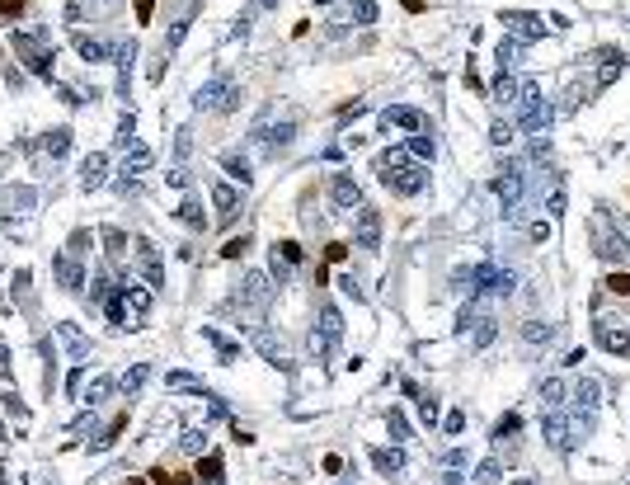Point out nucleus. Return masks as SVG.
Returning a JSON list of instances; mask_svg holds the SVG:
<instances>
[{
    "label": "nucleus",
    "mask_w": 630,
    "mask_h": 485,
    "mask_svg": "<svg viewBox=\"0 0 630 485\" xmlns=\"http://www.w3.org/2000/svg\"><path fill=\"white\" fill-rule=\"evenodd\" d=\"M146 373H151V368H132L128 377H123V391H141V382H146Z\"/></svg>",
    "instance_id": "58836bf2"
},
{
    "label": "nucleus",
    "mask_w": 630,
    "mask_h": 485,
    "mask_svg": "<svg viewBox=\"0 0 630 485\" xmlns=\"http://www.w3.org/2000/svg\"><path fill=\"white\" fill-rule=\"evenodd\" d=\"M259 5H263V10H273V5H278V0H259Z\"/></svg>",
    "instance_id": "603ef678"
},
{
    "label": "nucleus",
    "mask_w": 630,
    "mask_h": 485,
    "mask_svg": "<svg viewBox=\"0 0 630 485\" xmlns=\"http://www.w3.org/2000/svg\"><path fill=\"white\" fill-rule=\"evenodd\" d=\"M339 335H343V316L334 306H325V311H320V330L311 335V353L315 358H329L334 344H339Z\"/></svg>",
    "instance_id": "f03ea898"
},
{
    "label": "nucleus",
    "mask_w": 630,
    "mask_h": 485,
    "mask_svg": "<svg viewBox=\"0 0 630 485\" xmlns=\"http://www.w3.org/2000/svg\"><path fill=\"white\" fill-rule=\"evenodd\" d=\"M151 170V146H141V141H128V165H123V179H136V175H146Z\"/></svg>",
    "instance_id": "2eb2a0df"
},
{
    "label": "nucleus",
    "mask_w": 630,
    "mask_h": 485,
    "mask_svg": "<svg viewBox=\"0 0 630 485\" xmlns=\"http://www.w3.org/2000/svg\"><path fill=\"white\" fill-rule=\"evenodd\" d=\"M494 99H518V85H513V76H499V81H494Z\"/></svg>",
    "instance_id": "f704fd0d"
},
{
    "label": "nucleus",
    "mask_w": 630,
    "mask_h": 485,
    "mask_svg": "<svg viewBox=\"0 0 630 485\" xmlns=\"http://www.w3.org/2000/svg\"><path fill=\"white\" fill-rule=\"evenodd\" d=\"M494 193L503 203V217H518V203H522V170L518 165H503V175L494 179Z\"/></svg>",
    "instance_id": "20e7f679"
},
{
    "label": "nucleus",
    "mask_w": 630,
    "mask_h": 485,
    "mask_svg": "<svg viewBox=\"0 0 630 485\" xmlns=\"http://www.w3.org/2000/svg\"><path fill=\"white\" fill-rule=\"evenodd\" d=\"M602 57H607V61H602V71H598V85H611L616 76H621L626 61H621V52H602Z\"/></svg>",
    "instance_id": "b1692460"
},
{
    "label": "nucleus",
    "mask_w": 630,
    "mask_h": 485,
    "mask_svg": "<svg viewBox=\"0 0 630 485\" xmlns=\"http://www.w3.org/2000/svg\"><path fill=\"white\" fill-rule=\"evenodd\" d=\"M226 170H231V175H236L240 184H250V165L240 161V156H231V161H226Z\"/></svg>",
    "instance_id": "79ce46f5"
},
{
    "label": "nucleus",
    "mask_w": 630,
    "mask_h": 485,
    "mask_svg": "<svg viewBox=\"0 0 630 485\" xmlns=\"http://www.w3.org/2000/svg\"><path fill=\"white\" fill-rule=\"evenodd\" d=\"M14 52L24 57L28 71H38V76H52V52L33 38V33H14Z\"/></svg>",
    "instance_id": "7ed1b4c3"
},
{
    "label": "nucleus",
    "mask_w": 630,
    "mask_h": 485,
    "mask_svg": "<svg viewBox=\"0 0 630 485\" xmlns=\"http://www.w3.org/2000/svg\"><path fill=\"white\" fill-rule=\"evenodd\" d=\"M419 410H423V419H428V424L438 419V401H433V396H419Z\"/></svg>",
    "instance_id": "c03bdc74"
},
{
    "label": "nucleus",
    "mask_w": 630,
    "mask_h": 485,
    "mask_svg": "<svg viewBox=\"0 0 630 485\" xmlns=\"http://www.w3.org/2000/svg\"><path fill=\"white\" fill-rule=\"evenodd\" d=\"M522 335L531 339V344H546V339H551V325H536V321H531V325L522 330Z\"/></svg>",
    "instance_id": "ea45409f"
},
{
    "label": "nucleus",
    "mask_w": 630,
    "mask_h": 485,
    "mask_svg": "<svg viewBox=\"0 0 630 485\" xmlns=\"http://www.w3.org/2000/svg\"><path fill=\"white\" fill-rule=\"evenodd\" d=\"M386 429H391L395 443H400V438H409V424H405V415H400V410H391V415H386Z\"/></svg>",
    "instance_id": "cd10ccee"
},
{
    "label": "nucleus",
    "mask_w": 630,
    "mask_h": 485,
    "mask_svg": "<svg viewBox=\"0 0 630 485\" xmlns=\"http://www.w3.org/2000/svg\"><path fill=\"white\" fill-rule=\"evenodd\" d=\"M598 339H602V349H607V353H616V358H630V330H626V325L598 321Z\"/></svg>",
    "instance_id": "0eeeda50"
},
{
    "label": "nucleus",
    "mask_w": 630,
    "mask_h": 485,
    "mask_svg": "<svg viewBox=\"0 0 630 485\" xmlns=\"http://www.w3.org/2000/svg\"><path fill=\"white\" fill-rule=\"evenodd\" d=\"M104 241H108V255H113V259H123V255H128V236H123V231H113V226H108Z\"/></svg>",
    "instance_id": "bb28decb"
},
{
    "label": "nucleus",
    "mask_w": 630,
    "mask_h": 485,
    "mask_svg": "<svg viewBox=\"0 0 630 485\" xmlns=\"http://www.w3.org/2000/svg\"><path fill=\"white\" fill-rule=\"evenodd\" d=\"M136 245V264H141V273H146V288H160L165 283V273H160V255L151 241H132Z\"/></svg>",
    "instance_id": "9d476101"
},
{
    "label": "nucleus",
    "mask_w": 630,
    "mask_h": 485,
    "mask_svg": "<svg viewBox=\"0 0 630 485\" xmlns=\"http://www.w3.org/2000/svg\"><path fill=\"white\" fill-rule=\"evenodd\" d=\"M278 250H283V259H287V264H301V245H296V241H283Z\"/></svg>",
    "instance_id": "37998d69"
},
{
    "label": "nucleus",
    "mask_w": 630,
    "mask_h": 485,
    "mask_svg": "<svg viewBox=\"0 0 630 485\" xmlns=\"http://www.w3.org/2000/svg\"><path fill=\"white\" fill-rule=\"evenodd\" d=\"M541 396H546V405H560V401H565V382L551 377L546 386H541Z\"/></svg>",
    "instance_id": "473e14b6"
},
{
    "label": "nucleus",
    "mask_w": 630,
    "mask_h": 485,
    "mask_svg": "<svg viewBox=\"0 0 630 485\" xmlns=\"http://www.w3.org/2000/svg\"><path fill=\"white\" fill-rule=\"evenodd\" d=\"M471 278H480V283H475V293H508V288H513V273H508V269H489V264H485V269H475Z\"/></svg>",
    "instance_id": "9b49d317"
},
{
    "label": "nucleus",
    "mask_w": 630,
    "mask_h": 485,
    "mask_svg": "<svg viewBox=\"0 0 630 485\" xmlns=\"http://www.w3.org/2000/svg\"><path fill=\"white\" fill-rule=\"evenodd\" d=\"M179 221H188L193 231H203V226H207V217H203V208H198V203H184V208H179Z\"/></svg>",
    "instance_id": "a878e982"
},
{
    "label": "nucleus",
    "mask_w": 630,
    "mask_h": 485,
    "mask_svg": "<svg viewBox=\"0 0 630 485\" xmlns=\"http://www.w3.org/2000/svg\"><path fill=\"white\" fill-rule=\"evenodd\" d=\"M372 462H376V471H386V476H395V471L405 466V457H400V453H386V448H376Z\"/></svg>",
    "instance_id": "5701e85b"
},
{
    "label": "nucleus",
    "mask_w": 630,
    "mask_h": 485,
    "mask_svg": "<svg viewBox=\"0 0 630 485\" xmlns=\"http://www.w3.org/2000/svg\"><path fill=\"white\" fill-rule=\"evenodd\" d=\"M108 391H113V382H108V377H99V382H94V386H90V391H85V396H80V401L99 405V401H104V396H108Z\"/></svg>",
    "instance_id": "c85d7f7f"
},
{
    "label": "nucleus",
    "mask_w": 630,
    "mask_h": 485,
    "mask_svg": "<svg viewBox=\"0 0 630 485\" xmlns=\"http://www.w3.org/2000/svg\"><path fill=\"white\" fill-rule=\"evenodd\" d=\"M329 193H334V208H339V212H353V208H363V189L353 184V175H334Z\"/></svg>",
    "instance_id": "6e6552de"
},
{
    "label": "nucleus",
    "mask_w": 630,
    "mask_h": 485,
    "mask_svg": "<svg viewBox=\"0 0 630 485\" xmlns=\"http://www.w3.org/2000/svg\"><path fill=\"white\" fill-rule=\"evenodd\" d=\"M198 476H203V481H221V457H207V462H198Z\"/></svg>",
    "instance_id": "c756f323"
},
{
    "label": "nucleus",
    "mask_w": 630,
    "mask_h": 485,
    "mask_svg": "<svg viewBox=\"0 0 630 485\" xmlns=\"http://www.w3.org/2000/svg\"><path fill=\"white\" fill-rule=\"evenodd\" d=\"M518 104H522V128H527V132H546V123H551V104L541 99L536 85H522V90H518Z\"/></svg>",
    "instance_id": "f257e3e1"
},
{
    "label": "nucleus",
    "mask_w": 630,
    "mask_h": 485,
    "mask_svg": "<svg viewBox=\"0 0 630 485\" xmlns=\"http://www.w3.org/2000/svg\"><path fill=\"white\" fill-rule=\"evenodd\" d=\"M57 278H61V288H71V293L85 283V273H80V259H76V255H66V250L57 255Z\"/></svg>",
    "instance_id": "4468645a"
},
{
    "label": "nucleus",
    "mask_w": 630,
    "mask_h": 485,
    "mask_svg": "<svg viewBox=\"0 0 630 485\" xmlns=\"http://www.w3.org/2000/svg\"><path fill=\"white\" fill-rule=\"evenodd\" d=\"M104 165H108V161L94 151V156L85 161V170H80V184H85V189H99V184H104Z\"/></svg>",
    "instance_id": "6ab92c4d"
},
{
    "label": "nucleus",
    "mask_w": 630,
    "mask_h": 485,
    "mask_svg": "<svg viewBox=\"0 0 630 485\" xmlns=\"http://www.w3.org/2000/svg\"><path fill=\"white\" fill-rule=\"evenodd\" d=\"M546 433H551L555 448H569V429H565V419H551V424H546Z\"/></svg>",
    "instance_id": "2f4dec72"
},
{
    "label": "nucleus",
    "mask_w": 630,
    "mask_h": 485,
    "mask_svg": "<svg viewBox=\"0 0 630 485\" xmlns=\"http://www.w3.org/2000/svg\"><path fill=\"white\" fill-rule=\"evenodd\" d=\"M236 85L226 81V76H221V81H212V85H203V95H198V104L203 108H221V113H226V108H236Z\"/></svg>",
    "instance_id": "39448f33"
},
{
    "label": "nucleus",
    "mask_w": 630,
    "mask_h": 485,
    "mask_svg": "<svg viewBox=\"0 0 630 485\" xmlns=\"http://www.w3.org/2000/svg\"><path fill=\"white\" fill-rule=\"evenodd\" d=\"M76 48L85 61H108V48L99 43V38H85V33H76Z\"/></svg>",
    "instance_id": "4be33fe9"
},
{
    "label": "nucleus",
    "mask_w": 630,
    "mask_h": 485,
    "mask_svg": "<svg viewBox=\"0 0 630 485\" xmlns=\"http://www.w3.org/2000/svg\"><path fill=\"white\" fill-rule=\"evenodd\" d=\"M494 141L508 146V141H513V128H508V123H494Z\"/></svg>",
    "instance_id": "49530a36"
},
{
    "label": "nucleus",
    "mask_w": 630,
    "mask_h": 485,
    "mask_svg": "<svg viewBox=\"0 0 630 485\" xmlns=\"http://www.w3.org/2000/svg\"><path fill=\"white\" fill-rule=\"evenodd\" d=\"M254 344L263 349V358H268V363H283V368H287V353H283V344H278L268 330H259V335H254Z\"/></svg>",
    "instance_id": "412c9836"
},
{
    "label": "nucleus",
    "mask_w": 630,
    "mask_h": 485,
    "mask_svg": "<svg viewBox=\"0 0 630 485\" xmlns=\"http://www.w3.org/2000/svg\"><path fill=\"white\" fill-rule=\"evenodd\" d=\"M433 151H438V146H433V137H428V132H419L414 141H409V156H419V161H433Z\"/></svg>",
    "instance_id": "393cba45"
},
{
    "label": "nucleus",
    "mask_w": 630,
    "mask_h": 485,
    "mask_svg": "<svg viewBox=\"0 0 630 485\" xmlns=\"http://www.w3.org/2000/svg\"><path fill=\"white\" fill-rule=\"evenodd\" d=\"M245 250H250V236H236V241H226V245H221V259H240Z\"/></svg>",
    "instance_id": "7c9ffc66"
},
{
    "label": "nucleus",
    "mask_w": 630,
    "mask_h": 485,
    "mask_svg": "<svg viewBox=\"0 0 630 485\" xmlns=\"http://www.w3.org/2000/svg\"><path fill=\"white\" fill-rule=\"evenodd\" d=\"M423 179H428V170H423V165H405V170H395L391 179H381V184H391L395 193H405V198H409V193L423 189Z\"/></svg>",
    "instance_id": "1a4fd4ad"
},
{
    "label": "nucleus",
    "mask_w": 630,
    "mask_h": 485,
    "mask_svg": "<svg viewBox=\"0 0 630 485\" xmlns=\"http://www.w3.org/2000/svg\"><path fill=\"white\" fill-rule=\"evenodd\" d=\"M343 255H348V245H339V241H334V245H329V250H325V259H329V264H339Z\"/></svg>",
    "instance_id": "de8ad7c7"
},
{
    "label": "nucleus",
    "mask_w": 630,
    "mask_h": 485,
    "mask_svg": "<svg viewBox=\"0 0 630 485\" xmlns=\"http://www.w3.org/2000/svg\"><path fill=\"white\" fill-rule=\"evenodd\" d=\"M381 123H386V128H409V132H423V128H428L419 108H386Z\"/></svg>",
    "instance_id": "ddd939ff"
},
{
    "label": "nucleus",
    "mask_w": 630,
    "mask_h": 485,
    "mask_svg": "<svg viewBox=\"0 0 630 485\" xmlns=\"http://www.w3.org/2000/svg\"><path fill=\"white\" fill-rule=\"evenodd\" d=\"M212 203H216V212H221V221H231L240 208V193L231 189V184H212Z\"/></svg>",
    "instance_id": "dca6fc26"
},
{
    "label": "nucleus",
    "mask_w": 630,
    "mask_h": 485,
    "mask_svg": "<svg viewBox=\"0 0 630 485\" xmlns=\"http://www.w3.org/2000/svg\"><path fill=\"white\" fill-rule=\"evenodd\" d=\"M151 481H156V485H193L188 476H174V471H165V466H156V471H151Z\"/></svg>",
    "instance_id": "72a5a7b5"
},
{
    "label": "nucleus",
    "mask_w": 630,
    "mask_h": 485,
    "mask_svg": "<svg viewBox=\"0 0 630 485\" xmlns=\"http://www.w3.org/2000/svg\"><path fill=\"white\" fill-rule=\"evenodd\" d=\"M607 288H611L616 297H630V273H611V278H607Z\"/></svg>",
    "instance_id": "4c0bfd02"
},
{
    "label": "nucleus",
    "mask_w": 630,
    "mask_h": 485,
    "mask_svg": "<svg viewBox=\"0 0 630 485\" xmlns=\"http://www.w3.org/2000/svg\"><path fill=\"white\" fill-rule=\"evenodd\" d=\"M57 335H61V339L71 344V353H76V358H90V339H85V335H80V330H76L71 321H61V325H57Z\"/></svg>",
    "instance_id": "a211bd4d"
},
{
    "label": "nucleus",
    "mask_w": 630,
    "mask_h": 485,
    "mask_svg": "<svg viewBox=\"0 0 630 485\" xmlns=\"http://www.w3.org/2000/svg\"><path fill=\"white\" fill-rule=\"evenodd\" d=\"M503 24L518 33V43H536V38L546 33V24H541L536 14H503Z\"/></svg>",
    "instance_id": "f8f14e48"
},
{
    "label": "nucleus",
    "mask_w": 630,
    "mask_h": 485,
    "mask_svg": "<svg viewBox=\"0 0 630 485\" xmlns=\"http://www.w3.org/2000/svg\"><path fill=\"white\" fill-rule=\"evenodd\" d=\"M513 429H518V415H503V419H499V429H494V433L503 438V433H513Z\"/></svg>",
    "instance_id": "8fccbe9b"
},
{
    "label": "nucleus",
    "mask_w": 630,
    "mask_h": 485,
    "mask_svg": "<svg viewBox=\"0 0 630 485\" xmlns=\"http://www.w3.org/2000/svg\"><path fill=\"white\" fill-rule=\"evenodd\" d=\"M188 33V14L184 19H174V28H170V43H165V48H170V52H174V48H179V38H184Z\"/></svg>",
    "instance_id": "a19ab883"
},
{
    "label": "nucleus",
    "mask_w": 630,
    "mask_h": 485,
    "mask_svg": "<svg viewBox=\"0 0 630 485\" xmlns=\"http://www.w3.org/2000/svg\"><path fill=\"white\" fill-rule=\"evenodd\" d=\"M405 165H414V156H409V151H386V156H376V175H381V179H391L395 170H405Z\"/></svg>",
    "instance_id": "f3484780"
},
{
    "label": "nucleus",
    "mask_w": 630,
    "mask_h": 485,
    "mask_svg": "<svg viewBox=\"0 0 630 485\" xmlns=\"http://www.w3.org/2000/svg\"><path fill=\"white\" fill-rule=\"evenodd\" d=\"M151 10H156V0H136V19H141V24L151 19Z\"/></svg>",
    "instance_id": "09e8293b"
},
{
    "label": "nucleus",
    "mask_w": 630,
    "mask_h": 485,
    "mask_svg": "<svg viewBox=\"0 0 630 485\" xmlns=\"http://www.w3.org/2000/svg\"><path fill=\"white\" fill-rule=\"evenodd\" d=\"M315 5H334V0H315Z\"/></svg>",
    "instance_id": "864d4df0"
},
{
    "label": "nucleus",
    "mask_w": 630,
    "mask_h": 485,
    "mask_svg": "<svg viewBox=\"0 0 630 485\" xmlns=\"http://www.w3.org/2000/svg\"><path fill=\"white\" fill-rule=\"evenodd\" d=\"M358 245L363 250H381V212L376 208H358Z\"/></svg>",
    "instance_id": "423d86ee"
},
{
    "label": "nucleus",
    "mask_w": 630,
    "mask_h": 485,
    "mask_svg": "<svg viewBox=\"0 0 630 485\" xmlns=\"http://www.w3.org/2000/svg\"><path fill=\"white\" fill-rule=\"evenodd\" d=\"M489 339H494V321H489V316H480V325H475V344L485 349Z\"/></svg>",
    "instance_id": "e433bc0d"
},
{
    "label": "nucleus",
    "mask_w": 630,
    "mask_h": 485,
    "mask_svg": "<svg viewBox=\"0 0 630 485\" xmlns=\"http://www.w3.org/2000/svg\"><path fill=\"white\" fill-rule=\"evenodd\" d=\"M123 306H128V316H146V306H151V288H128V293H123Z\"/></svg>",
    "instance_id": "aec40b11"
},
{
    "label": "nucleus",
    "mask_w": 630,
    "mask_h": 485,
    "mask_svg": "<svg viewBox=\"0 0 630 485\" xmlns=\"http://www.w3.org/2000/svg\"><path fill=\"white\" fill-rule=\"evenodd\" d=\"M66 146H71V132H66V128H57V132L48 137V151H52V156H61Z\"/></svg>",
    "instance_id": "c9c22d12"
},
{
    "label": "nucleus",
    "mask_w": 630,
    "mask_h": 485,
    "mask_svg": "<svg viewBox=\"0 0 630 485\" xmlns=\"http://www.w3.org/2000/svg\"><path fill=\"white\" fill-rule=\"evenodd\" d=\"M0 10H5L10 19H19V14H24V0H0Z\"/></svg>",
    "instance_id": "a18cd8bd"
},
{
    "label": "nucleus",
    "mask_w": 630,
    "mask_h": 485,
    "mask_svg": "<svg viewBox=\"0 0 630 485\" xmlns=\"http://www.w3.org/2000/svg\"><path fill=\"white\" fill-rule=\"evenodd\" d=\"M461 424H466V419H461V410H451V415H447V433H461Z\"/></svg>",
    "instance_id": "3c124183"
}]
</instances>
